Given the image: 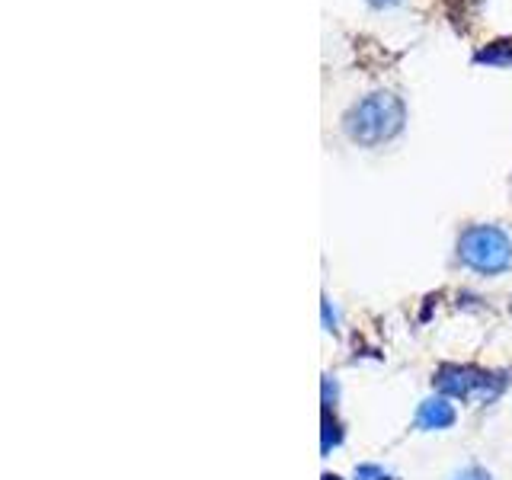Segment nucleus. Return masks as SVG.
<instances>
[{"instance_id": "5", "label": "nucleus", "mask_w": 512, "mask_h": 480, "mask_svg": "<svg viewBox=\"0 0 512 480\" xmlns=\"http://www.w3.org/2000/svg\"><path fill=\"white\" fill-rule=\"evenodd\" d=\"M356 480H391V477L384 474L381 468H372V464H362V468H356Z\"/></svg>"}, {"instance_id": "1", "label": "nucleus", "mask_w": 512, "mask_h": 480, "mask_svg": "<svg viewBox=\"0 0 512 480\" xmlns=\"http://www.w3.org/2000/svg\"><path fill=\"white\" fill-rule=\"evenodd\" d=\"M404 128V103L394 93H372L346 116V135L359 144L391 141Z\"/></svg>"}, {"instance_id": "6", "label": "nucleus", "mask_w": 512, "mask_h": 480, "mask_svg": "<svg viewBox=\"0 0 512 480\" xmlns=\"http://www.w3.org/2000/svg\"><path fill=\"white\" fill-rule=\"evenodd\" d=\"M455 480H490V477H487L484 471H480V468H468V471H461Z\"/></svg>"}, {"instance_id": "8", "label": "nucleus", "mask_w": 512, "mask_h": 480, "mask_svg": "<svg viewBox=\"0 0 512 480\" xmlns=\"http://www.w3.org/2000/svg\"><path fill=\"white\" fill-rule=\"evenodd\" d=\"M324 480H340V477H336V474H324Z\"/></svg>"}, {"instance_id": "7", "label": "nucleus", "mask_w": 512, "mask_h": 480, "mask_svg": "<svg viewBox=\"0 0 512 480\" xmlns=\"http://www.w3.org/2000/svg\"><path fill=\"white\" fill-rule=\"evenodd\" d=\"M372 4H375V7H394L397 0H372Z\"/></svg>"}, {"instance_id": "2", "label": "nucleus", "mask_w": 512, "mask_h": 480, "mask_svg": "<svg viewBox=\"0 0 512 480\" xmlns=\"http://www.w3.org/2000/svg\"><path fill=\"white\" fill-rule=\"evenodd\" d=\"M458 256H461V263L471 266L474 272L493 276V272L509 269V263H512V240L500 228L477 224V228H468V231L461 234Z\"/></svg>"}, {"instance_id": "3", "label": "nucleus", "mask_w": 512, "mask_h": 480, "mask_svg": "<svg viewBox=\"0 0 512 480\" xmlns=\"http://www.w3.org/2000/svg\"><path fill=\"white\" fill-rule=\"evenodd\" d=\"M436 384L442 394H452L461 400H477V404H487V400H493L503 391V378L477 372V368H458V365H445Z\"/></svg>"}, {"instance_id": "4", "label": "nucleus", "mask_w": 512, "mask_h": 480, "mask_svg": "<svg viewBox=\"0 0 512 480\" xmlns=\"http://www.w3.org/2000/svg\"><path fill=\"white\" fill-rule=\"evenodd\" d=\"M455 423V407L442 397H432L416 413V426L420 429H448Z\"/></svg>"}]
</instances>
